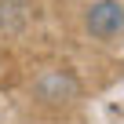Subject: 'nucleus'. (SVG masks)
<instances>
[{
	"instance_id": "nucleus-1",
	"label": "nucleus",
	"mask_w": 124,
	"mask_h": 124,
	"mask_svg": "<svg viewBox=\"0 0 124 124\" xmlns=\"http://www.w3.org/2000/svg\"><path fill=\"white\" fill-rule=\"evenodd\" d=\"M88 22V33L99 37V40H109V37H120L124 33V4L117 0H95L84 15Z\"/></svg>"
},
{
	"instance_id": "nucleus-2",
	"label": "nucleus",
	"mask_w": 124,
	"mask_h": 124,
	"mask_svg": "<svg viewBox=\"0 0 124 124\" xmlns=\"http://www.w3.org/2000/svg\"><path fill=\"white\" fill-rule=\"evenodd\" d=\"M33 91H37V99H44V102H73L77 91H80V84H77V77L66 73V70H47V73H40V77L33 80Z\"/></svg>"
}]
</instances>
